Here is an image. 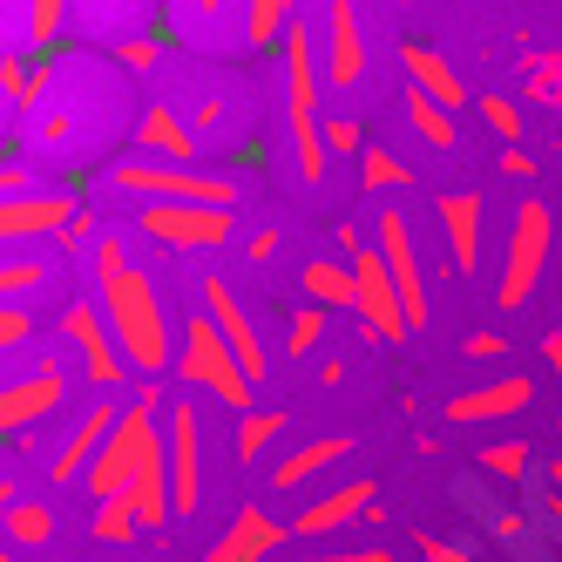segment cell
Here are the masks:
<instances>
[{"label": "cell", "mask_w": 562, "mask_h": 562, "mask_svg": "<svg viewBox=\"0 0 562 562\" xmlns=\"http://www.w3.org/2000/svg\"><path fill=\"white\" fill-rule=\"evenodd\" d=\"M95 305L109 318L115 346H123L130 373L136 380H170L177 367V339H170V312H164V292H156V278L130 258L123 271H102L95 278Z\"/></svg>", "instance_id": "6da1fadb"}, {"label": "cell", "mask_w": 562, "mask_h": 562, "mask_svg": "<svg viewBox=\"0 0 562 562\" xmlns=\"http://www.w3.org/2000/svg\"><path fill=\"white\" fill-rule=\"evenodd\" d=\"M285 115H292V164L305 183L326 177V115H318V102H326V68H318V27L292 21L285 34Z\"/></svg>", "instance_id": "7a4b0ae2"}, {"label": "cell", "mask_w": 562, "mask_h": 562, "mask_svg": "<svg viewBox=\"0 0 562 562\" xmlns=\"http://www.w3.org/2000/svg\"><path fill=\"white\" fill-rule=\"evenodd\" d=\"M170 373H177V386L211 393L217 407L251 414V380H245V367H237V352L224 346V333H217L211 312H190V318H183V352H177Z\"/></svg>", "instance_id": "3957f363"}, {"label": "cell", "mask_w": 562, "mask_h": 562, "mask_svg": "<svg viewBox=\"0 0 562 562\" xmlns=\"http://www.w3.org/2000/svg\"><path fill=\"white\" fill-rule=\"evenodd\" d=\"M549 245H555V217L542 196H521L515 204V224H508V251H502V285H495V305L502 312H521L536 292V278L549 265Z\"/></svg>", "instance_id": "277c9868"}, {"label": "cell", "mask_w": 562, "mask_h": 562, "mask_svg": "<svg viewBox=\"0 0 562 562\" xmlns=\"http://www.w3.org/2000/svg\"><path fill=\"white\" fill-rule=\"evenodd\" d=\"M156 434H164V414L123 407V420L109 427L102 454H95V461H89V474H82L89 502H130V488H136V468H143V448H149Z\"/></svg>", "instance_id": "5b68a950"}, {"label": "cell", "mask_w": 562, "mask_h": 562, "mask_svg": "<svg viewBox=\"0 0 562 562\" xmlns=\"http://www.w3.org/2000/svg\"><path fill=\"white\" fill-rule=\"evenodd\" d=\"M115 190L143 196V204H211V211H237V183L231 177H196L183 164H123Z\"/></svg>", "instance_id": "8992f818"}, {"label": "cell", "mask_w": 562, "mask_h": 562, "mask_svg": "<svg viewBox=\"0 0 562 562\" xmlns=\"http://www.w3.org/2000/svg\"><path fill=\"white\" fill-rule=\"evenodd\" d=\"M164 454H170V515L190 521L204 508V420H196V407L183 393L164 414Z\"/></svg>", "instance_id": "52a82bcc"}, {"label": "cell", "mask_w": 562, "mask_h": 562, "mask_svg": "<svg viewBox=\"0 0 562 562\" xmlns=\"http://www.w3.org/2000/svg\"><path fill=\"white\" fill-rule=\"evenodd\" d=\"M61 339L82 352V373H89L95 393H123V386L136 380L130 359H123V346H115V333H109V318H102V305L68 299V312H61Z\"/></svg>", "instance_id": "ba28073f"}, {"label": "cell", "mask_w": 562, "mask_h": 562, "mask_svg": "<svg viewBox=\"0 0 562 562\" xmlns=\"http://www.w3.org/2000/svg\"><path fill=\"white\" fill-rule=\"evenodd\" d=\"M231 224L237 211H211V204H143L136 211V231L164 251H217L231 245Z\"/></svg>", "instance_id": "9c48e42d"}, {"label": "cell", "mask_w": 562, "mask_h": 562, "mask_svg": "<svg viewBox=\"0 0 562 562\" xmlns=\"http://www.w3.org/2000/svg\"><path fill=\"white\" fill-rule=\"evenodd\" d=\"M346 265H352V312L367 318V333L380 346H400L414 326H407V305H400V292H393V271H386L380 245H359Z\"/></svg>", "instance_id": "30bf717a"}, {"label": "cell", "mask_w": 562, "mask_h": 562, "mask_svg": "<svg viewBox=\"0 0 562 562\" xmlns=\"http://www.w3.org/2000/svg\"><path fill=\"white\" fill-rule=\"evenodd\" d=\"M318 68H326L333 95L367 82V34H359V8H352V0H326V8H318Z\"/></svg>", "instance_id": "8fae6325"}, {"label": "cell", "mask_w": 562, "mask_h": 562, "mask_svg": "<svg viewBox=\"0 0 562 562\" xmlns=\"http://www.w3.org/2000/svg\"><path fill=\"white\" fill-rule=\"evenodd\" d=\"M196 292H204V312L217 318V333H224V346L237 352V367H245V380L258 386V380L271 373V346L258 339V318H251V305L231 292V278H224V271H211Z\"/></svg>", "instance_id": "7c38bea8"}, {"label": "cell", "mask_w": 562, "mask_h": 562, "mask_svg": "<svg viewBox=\"0 0 562 562\" xmlns=\"http://www.w3.org/2000/svg\"><path fill=\"white\" fill-rule=\"evenodd\" d=\"M68 400V373L55 367V359H42V367H27V373H14L8 386H0V440H14V434H27V427H42L55 407Z\"/></svg>", "instance_id": "4fadbf2b"}, {"label": "cell", "mask_w": 562, "mask_h": 562, "mask_svg": "<svg viewBox=\"0 0 562 562\" xmlns=\"http://www.w3.org/2000/svg\"><path fill=\"white\" fill-rule=\"evenodd\" d=\"M380 258L393 271L400 305H407V326H427L434 299H427V271H420V251H414V224L400 217V211H380Z\"/></svg>", "instance_id": "5bb4252c"}, {"label": "cell", "mask_w": 562, "mask_h": 562, "mask_svg": "<svg viewBox=\"0 0 562 562\" xmlns=\"http://www.w3.org/2000/svg\"><path fill=\"white\" fill-rule=\"evenodd\" d=\"M529 400H536V380L529 373H495V380L454 393L448 407H440V420H448V427H495V420H515Z\"/></svg>", "instance_id": "9a60e30c"}, {"label": "cell", "mask_w": 562, "mask_h": 562, "mask_svg": "<svg viewBox=\"0 0 562 562\" xmlns=\"http://www.w3.org/2000/svg\"><path fill=\"white\" fill-rule=\"evenodd\" d=\"M115 420H123V400H115V393H102L95 407H89L82 420L68 427V440H61V448L48 454V481H55V488H68V481H82V474H89V461L102 454V440H109V427H115Z\"/></svg>", "instance_id": "2e32d148"}, {"label": "cell", "mask_w": 562, "mask_h": 562, "mask_svg": "<svg viewBox=\"0 0 562 562\" xmlns=\"http://www.w3.org/2000/svg\"><path fill=\"white\" fill-rule=\"evenodd\" d=\"M292 542V529L278 521L271 508H258V502H245L231 521H224V536L211 542V562H265V555H278Z\"/></svg>", "instance_id": "e0dca14e"}, {"label": "cell", "mask_w": 562, "mask_h": 562, "mask_svg": "<svg viewBox=\"0 0 562 562\" xmlns=\"http://www.w3.org/2000/svg\"><path fill=\"white\" fill-rule=\"evenodd\" d=\"M380 502V481L373 474H352V481H333L326 495L312 508H299L292 536H333V529H352V521H367V508Z\"/></svg>", "instance_id": "ac0fdd59"}, {"label": "cell", "mask_w": 562, "mask_h": 562, "mask_svg": "<svg viewBox=\"0 0 562 562\" xmlns=\"http://www.w3.org/2000/svg\"><path fill=\"white\" fill-rule=\"evenodd\" d=\"M82 211L75 196H0V245H27V237H61V224Z\"/></svg>", "instance_id": "d6986e66"}, {"label": "cell", "mask_w": 562, "mask_h": 562, "mask_svg": "<svg viewBox=\"0 0 562 562\" xmlns=\"http://www.w3.org/2000/svg\"><path fill=\"white\" fill-rule=\"evenodd\" d=\"M352 454V434H318V440H305V448H292V454H278V468L265 474V488H278V495H292V488H305V481H318V474H333L339 461Z\"/></svg>", "instance_id": "ffe728a7"}, {"label": "cell", "mask_w": 562, "mask_h": 562, "mask_svg": "<svg viewBox=\"0 0 562 562\" xmlns=\"http://www.w3.org/2000/svg\"><path fill=\"white\" fill-rule=\"evenodd\" d=\"M434 217H440V237H448L454 271H474L481 265V196L474 190H448L434 204Z\"/></svg>", "instance_id": "44dd1931"}, {"label": "cell", "mask_w": 562, "mask_h": 562, "mask_svg": "<svg viewBox=\"0 0 562 562\" xmlns=\"http://www.w3.org/2000/svg\"><path fill=\"white\" fill-rule=\"evenodd\" d=\"M400 61H407V82H414L427 102H440L448 115H454L461 102H474V95H468V82L448 68V55H434L427 42H400Z\"/></svg>", "instance_id": "7402d4cb"}, {"label": "cell", "mask_w": 562, "mask_h": 562, "mask_svg": "<svg viewBox=\"0 0 562 562\" xmlns=\"http://www.w3.org/2000/svg\"><path fill=\"white\" fill-rule=\"evenodd\" d=\"M136 149H149V156H177L183 170H190V156H204L196 130L183 123L170 102H149V109H143V123H136Z\"/></svg>", "instance_id": "603a6c76"}, {"label": "cell", "mask_w": 562, "mask_h": 562, "mask_svg": "<svg viewBox=\"0 0 562 562\" xmlns=\"http://www.w3.org/2000/svg\"><path fill=\"white\" fill-rule=\"evenodd\" d=\"M48 75H55V55H0V95L27 115L48 102Z\"/></svg>", "instance_id": "cb8c5ba5"}, {"label": "cell", "mask_w": 562, "mask_h": 562, "mask_svg": "<svg viewBox=\"0 0 562 562\" xmlns=\"http://www.w3.org/2000/svg\"><path fill=\"white\" fill-rule=\"evenodd\" d=\"M0 542H8V549H21V555H27V549H48V542H55V508L21 495L8 515H0Z\"/></svg>", "instance_id": "d4e9b609"}, {"label": "cell", "mask_w": 562, "mask_h": 562, "mask_svg": "<svg viewBox=\"0 0 562 562\" xmlns=\"http://www.w3.org/2000/svg\"><path fill=\"white\" fill-rule=\"evenodd\" d=\"M536 468H542V461H536L529 440H495V448H481V474L502 481V488H529Z\"/></svg>", "instance_id": "484cf974"}, {"label": "cell", "mask_w": 562, "mask_h": 562, "mask_svg": "<svg viewBox=\"0 0 562 562\" xmlns=\"http://www.w3.org/2000/svg\"><path fill=\"white\" fill-rule=\"evenodd\" d=\"M292 8H299V0H251V8H245V42L258 55H278L285 34H292Z\"/></svg>", "instance_id": "4316f807"}, {"label": "cell", "mask_w": 562, "mask_h": 562, "mask_svg": "<svg viewBox=\"0 0 562 562\" xmlns=\"http://www.w3.org/2000/svg\"><path fill=\"white\" fill-rule=\"evenodd\" d=\"M305 299L326 305V312H346V305H352V265H339V258H312V265H305Z\"/></svg>", "instance_id": "83f0119b"}, {"label": "cell", "mask_w": 562, "mask_h": 562, "mask_svg": "<svg viewBox=\"0 0 562 562\" xmlns=\"http://www.w3.org/2000/svg\"><path fill=\"white\" fill-rule=\"evenodd\" d=\"M48 278H55V265L48 258H0V305H21V299H34V292H48Z\"/></svg>", "instance_id": "f1b7e54d"}, {"label": "cell", "mask_w": 562, "mask_h": 562, "mask_svg": "<svg viewBox=\"0 0 562 562\" xmlns=\"http://www.w3.org/2000/svg\"><path fill=\"white\" fill-rule=\"evenodd\" d=\"M285 414H265V407H251V414H237V461H258V454H271L278 440H285Z\"/></svg>", "instance_id": "f546056e"}, {"label": "cell", "mask_w": 562, "mask_h": 562, "mask_svg": "<svg viewBox=\"0 0 562 562\" xmlns=\"http://www.w3.org/2000/svg\"><path fill=\"white\" fill-rule=\"evenodd\" d=\"M89 542H102V549H130V542H143V521H136V508H130V502H95Z\"/></svg>", "instance_id": "4dcf8cb0"}, {"label": "cell", "mask_w": 562, "mask_h": 562, "mask_svg": "<svg viewBox=\"0 0 562 562\" xmlns=\"http://www.w3.org/2000/svg\"><path fill=\"white\" fill-rule=\"evenodd\" d=\"M68 27V0H27V55H55Z\"/></svg>", "instance_id": "1f68e13d"}, {"label": "cell", "mask_w": 562, "mask_h": 562, "mask_svg": "<svg viewBox=\"0 0 562 562\" xmlns=\"http://www.w3.org/2000/svg\"><path fill=\"white\" fill-rule=\"evenodd\" d=\"M359 183H367V190H407L414 170L400 164L393 149H373V143H367V149H359Z\"/></svg>", "instance_id": "d6a6232c"}, {"label": "cell", "mask_w": 562, "mask_h": 562, "mask_svg": "<svg viewBox=\"0 0 562 562\" xmlns=\"http://www.w3.org/2000/svg\"><path fill=\"white\" fill-rule=\"evenodd\" d=\"M407 115H414V130H420L434 149H454V115L440 109V102H427L420 89H407Z\"/></svg>", "instance_id": "836d02e7"}, {"label": "cell", "mask_w": 562, "mask_h": 562, "mask_svg": "<svg viewBox=\"0 0 562 562\" xmlns=\"http://www.w3.org/2000/svg\"><path fill=\"white\" fill-rule=\"evenodd\" d=\"M318 339H326V305H299L285 326V359H312Z\"/></svg>", "instance_id": "e575fe53"}, {"label": "cell", "mask_w": 562, "mask_h": 562, "mask_svg": "<svg viewBox=\"0 0 562 562\" xmlns=\"http://www.w3.org/2000/svg\"><path fill=\"white\" fill-rule=\"evenodd\" d=\"M529 89H536V102H562V55H529Z\"/></svg>", "instance_id": "d590c367"}, {"label": "cell", "mask_w": 562, "mask_h": 562, "mask_svg": "<svg viewBox=\"0 0 562 562\" xmlns=\"http://www.w3.org/2000/svg\"><path fill=\"white\" fill-rule=\"evenodd\" d=\"M481 123H488V130L515 149V136H521V109H515L508 95H481Z\"/></svg>", "instance_id": "8d00e7d4"}, {"label": "cell", "mask_w": 562, "mask_h": 562, "mask_svg": "<svg viewBox=\"0 0 562 562\" xmlns=\"http://www.w3.org/2000/svg\"><path fill=\"white\" fill-rule=\"evenodd\" d=\"M34 339V312L27 305H0V352H14Z\"/></svg>", "instance_id": "74e56055"}, {"label": "cell", "mask_w": 562, "mask_h": 562, "mask_svg": "<svg viewBox=\"0 0 562 562\" xmlns=\"http://www.w3.org/2000/svg\"><path fill=\"white\" fill-rule=\"evenodd\" d=\"M359 149H367V130H359L352 115H333L326 123V156H359Z\"/></svg>", "instance_id": "f35d334b"}, {"label": "cell", "mask_w": 562, "mask_h": 562, "mask_svg": "<svg viewBox=\"0 0 562 562\" xmlns=\"http://www.w3.org/2000/svg\"><path fill=\"white\" fill-rule=\"evenodd\" d=\"M95 237H102V224H95V211L82 204V211H75V217L61 224V251H82V245L95 251Z\"/></svg>", "instance_id": "ab89813d"}, {"label": "cell", "mask_w": 562, "mask_h": 562, "mask_svg": "<svg viewBox=\"0 0 562 562\" xmlns=\"http://www.w3.org/2000/svg\"><path fill=\"white\" fill-rule=\"evenodd\" d=\"M488 536L508 542V549H521V542H529V515H521V508H495L488 515Z\"/></svg>", "instance_id": "60d3db41"}, {"label": "cell", "mask_w": 562, "mask_h": 562, "mask_svg": "<svg viewBox=\"0 0 562 562\" xmlns=\"http://www.w3.org/2000/svg\"><path fill=\"white\" fill-rule=\"evenodd\" d=\"M130 407H143V414H170V380H136V400Z\"/></svg>", "instance_id": "b9f144b4"}, {"label": "cell", "mask_w": 562, "mask_h": 562, "mask_svg": "<svg viewBox=\"0 0 562 562\" xmlns=\"http://www.w3.org/2000/svg\"><path fill=\"white\" fill-rule=\"evenodd\" d=\"M420 555L427 562H474V549L468 542H448V536H420Z\"/></svg>", "instance_id": "7bdbcfd3"}, {"label": "cell", "mask_w": 562, "mask_h": 562, "mask_svg": "<svg viewBox=\"0 0 562 562\" xmlns=\"http://www.w3.org/2000/svg\"><path fill=\"white\" fill-rule=\"evenodd\" d=\"M299 562H393V549H312Z\"/></svg>", "instance_id": "ee69618b"}, {"label": "cell", "mask_w": 562, "mask_h": 562, "mask_svg": "<svg viewBox=\"0 0 562 562\" xmlns=\"http://www.w3.org/2000/svg\"><path fill=\"white\" fill-rule=\"evenodd\" d=\"M468 359H508V339L502 333H468Z\"/></svg>", "instance_id": "f6af8a7d"}, {"label": "cell", "mask_w": 562, "mask_h": 562, "mask_svg": "<svg viewBox=\"0 0 562 562\" xmlns=\"http://www.w3.org/2000/svg\"><path fill=\"white\" fill-rule=\"evenodd\" d=\"M123 61H130V68H156V42H149V34H130V42H123Z\"/></svg>", "instance_id": "bcb514c9"}, {"label": "cell", "mask_w": 562, "mask_h": 562, "mask_svg": "<svg viewBox=\"0 0 562 562\" xmlns=\"http://www.w3.org/2000/svg\"><path fill=\"white\" fill-rule=\"evenodd\" d=\"M0 196H27V164H8V156H0Z\"/></svg>", "instance_id": "7dc6e473"}, {"label": "cell", "mask_w": 562, "mask_h": 562, "mask_svg": "<svg viewBox=\"0 0 562 562\" xmlns=\"http://www.w3.org/2000/svg\"><path fill=\"white\" fill-rule=\"evenodd\" d=\"M245 258H251V265L278 258V231H251V237H245Z\"/></svg>", "instance_id": "c3c4849f"}, {"label": "cell", "mask_w": 562, "mask_h": 562, "mask_svg": "<svg viewBox=\"0 0 562 562\" xmlns=\"http://www.w3.org/2000/svg\"><path fill=\"white\" fill-rule=\"evenodd\" d=\"M502 177H521V183H529V177H536V156H521V149H502Z\"/></svg>", "instance_id": "681fc988"}, {"label": "cell", "mask_w": 562, "mask_h": 562, "mask_svg": "<svg viewBox=\"0 0 562 562\" xmlns=\"http://www.w3.org/2000/svg\"><path fill=\"white\" fill-rule=\"evenodd\" d=\"M536 481H542V488H549V495H562V454H549V461L536 468Z\"/></svg>", "instance_id": "f907efd6"}, {"label": "cell", "mask_w": 562, "mask_h": 562, "mask_svg": "<svg viewBox=\"0 0 562 562\" xmlns=\"http://www.w3.org/2000/svg\"><path fill=\"white\" fill-rule=\"evenodd\" d=\"M217 115H224L217 102H196V109H190V130H211V123H217Z\"/></svg>", "instance_id": "816d5d0a"}, {"label": "cell", "mask_w": 562, "mask_h": 562, "mask_svg": "<svg viewBox=\"0 0 562 562\" xmlns=\"http://www.w3.org/2000/svg\"><path fill=\"white\" fill-rule=\"evenodd\" d=\"M346 380V359H318V386H339Z\"/></svg>", "instance_id": "f5cc1de1"}, {"label": "cell", "mask_w": 562, "mask_h": 562, "mask_svg": "<svg viewBox=\"0 0 562 562\" xmlns=\"http://www.w3.org/2000/svg\"><path fill=\"white\" fill-rule=\"evenodd\" d=\"M542 359H549V367H555V380H562V326L542 339Z\"/></svg>", "instance_id": "db71d44e"}, {"label": "cell", "mask_w": 562, "mask_h": 562, "mask_svg": "<svg viewBox=\"0 0 562 562\" xmlns=\"http://www.w3.org/2000/svg\"><path fill=\"white\" fill-rule=\"evenodd\" d=\"M542 521H549V529L562 536V495H549V488H542Z\"/></svg>", "instance_id": "11a10c76"}, {"label": "cell", "mask_w": 562, "mask_h": 562, "mask_svg": "<svg viewBox=\"0 0 562 562\" xmlns=\"http://www.w3.org/2000/svg\"><path fill=\"white\" fill-rule=\"evenodd\" d=\"M14 502H21V481H14V474H0V515H8Z\"/></svg>", "instance_id": "9f6ffc18"}, {"label": "cell", "mask_w": 562, "mask_h": 562, "mask_svg": "<svg viewBox=\"0 0 562 562\" xmlns=\"http://www.w3.org/2000/svg\"><path fill=\"white\" fill-rule=\"evenodd\" d=\"M224 14V0H196V21H217Z\"/></svg>", "instance_id": "6f0895ef"}, {"label": "cell", "mask_w": 562, "mask_h": 562, "mask_svg": "<svg viewBox=\"0 0 562 562\" xmlns=\"http://www.w3.org/2000/svg\"><path fill=\"white\" fill-rule=\"evenodd\" d=\"M0 562H27V555H21V549H8V542H0Z\"/></svg>", "instance_id": "680465c9"}, {"label": "cell", "mask_w": 562, "mask_h": 562, "mask_svg": "<svg viewBox=\"0 0 562 562\" xmlns=\"http://www.w3.org/2000/svg\"><path fill=\"white\" fill-rule=\"evenodd\" d=\"M8 8H14V0H0V21H8Z\"/></svg>", "instance_id": "91938a15"}, {"label": "cell", "mask_w": 562, "mask_h": 562, "mask_svg": "<svg viewBox=\"0 0 562 562\" xmlns=\"http://www.w3.org/2000/svg\"><path fill=\"white\" fill-rule=\"evenodd\" d=\"M555 149H562V123H555Z\"/></svg>", "instance_id": "94428289"}, {"label": "cell", "mask_w": 562, "mask_h": 562, "mask_svg": "<svg viewBox=\"0 0 562 562\" xmlns=\"http://www.w3.org/2000/svg\"><path fill=\"white\" fill-rule=\"evenodd\" d=\"M109 8H130V0H109Z\"/></svg>", "instance_id": "6125c7cd"}, {"label": "cell", "mask_w": 562, "mask_h": 562, "mask_svg": "<svg viewBox=\"0 0 562 562\" xmlns=\"http://www.w3.org/2000/svg\"><path fill=\"white\" fill-rule=\"evenodd\" d=\"M393 8H407V0H393Z\"/></svg>", "instance_id": "be15d7a7"}, {"label": "cell", "mask_w": 562, "mask_h": 562, "mask_svg": "<svg viewBox=\"0 0 562 562\" xmlns=\"http://www.w3.org/2000/svg\"><path fill=\"white\" fill-rule=\"evenodd\" d=\"M555 427H562V414H555Z\"/></svg>", "instance_id": "e7e4bbea"}]
</instances>
